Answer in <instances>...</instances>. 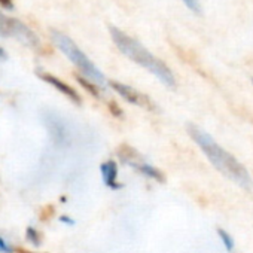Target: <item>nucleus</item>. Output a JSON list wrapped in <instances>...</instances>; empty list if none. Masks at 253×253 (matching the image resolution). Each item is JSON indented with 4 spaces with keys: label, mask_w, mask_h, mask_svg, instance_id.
<instances>
[{
    "label": "nucleus",
    "mask_w": 253,
    "mask_h": 253,
    "mask_svg": "<svg viewBox=\"0 0 253 253\" xmlns=\"http://www.w3.org/2000/svg\"><path fill=\"white\" fill-rule=\"evenodd\" d=\"M217 234H219V237H220V240H222V243H223L225 249H226L229 253H232V250H234L235 244H234V238L231 237V234H228L225 229H220V228H217Z\"/></svg>",
    "instance_id": "9d476101"
},
{
    "label": "nucleus",
    "mask_w": 253,
    "mask_h": 253,
    "mask_svg": "<svg viewBox=\"0 0 253 253\" xmlns=\"http://www.w3.org/2000/svg\"><path fill=\"white\" fill-rule=\"evenodd\" d=\"M188 133L219 173H222L226 179L237 183L246 191H250L253 188V179L246 167L229 152H226L219 143H216L210 134L192 124L188 125Z\"/></svg>",
    "instance_id": "f257e3e1"
},
{
    "label": "nucleus",
    "mask_w": 253,
    "mask_h": 253,
    "mask_svg": "<svg viewBox=\"0 0 253 253\" xmlns=\"http://www.w3.org/2000/svg\"><path fill=\"white\" fill-rule=\"evenodd\" d=\"M183 3H185L191 11H194L195 14H200V12H201V9H200V2H198V0H183Z\"/></svg>",
    "instance_id": "f8f14e48"
},
{
    "label": "nucleus",
    "mask_w": 253,
    "mask_h": 253,
    "mask_svg": "<svg viewBox=\"0 0 253 253\" xmlns=\"http://www.w3.org/2000/svg\"><path fill=\"white\" fill-rule=\"evenodd\" d=\"M51 38H52L54 45L81 70L84 78L89 79L97 86H104V84H106L104 75L100 72V69L85 55V52H82V49L69 36L52 30Z\"/></svg>",
    "instance_id": "7ed1b4c3"
},
{
    "label": "nucleus",
    "mask_w": 253,
    "mask_h": 253,
    "mask_svg": "<svg viewBox=\"0 0 253 253\" xmlns=\"http://www.w3.org/2000/svg\"><path fill=\"white\" fill-rule=\"evenodd\" d=\"M0 252L2 253H12V249H11V246L0 237Z\"/></svg>",
    "instance_id": "ddd939ff"
},
{
    "label": "nucleus",
    "mask_w": 253,
    "mask_h": 253,
    "mask_svg": "<svg viewBox=\"0 0 253 253\" xmlns=\"http://www.w3.org/2000/svg\"><path fill=\"white\" fill-rule=\"evenodd\" d=\"M134 169H136L137 171H140L142 174H145L146 177H151V179H154V180H157V182H160V183L166 182V176H164L157 167H154V166H151V164H148V163L140 161V163H137V164L134 166Z\"/></svg>",
    "instance_id": "6e6552de"
},
{
    "label": "nucleus",
    "mask_w": 253,
    "mask_h": 253,
    "mask_svg": "<svg viewBox=\"0 0 253 253\" xmlns=\"http://www.w3.org/2000/svg\"><path fill=\"white\" fill-rule=\"evenodd\" d=\"M100 171H101V177H103V183L113 191H118L122 188L121 183H118V164L113 160H109L106 163H103L100 166Z\"/></svg>",
    "instance_id": "0eeeda50"
},
{
    "label": "nucleus",
    "mask_w": 253,
    "mask_h": 253,
    "mask_svg": "<svg viewBox=\"0 0 253 253\" xmlns=\"http://www.w3.org/2000/svg\"><path fill=\"white\" fill-rule=\"evenodd\" d=\"M0 38H14L33 49L41 48L38 36L26 24H23L20 20L9 18L2 12H0Z\"/></svg>",
    "instance_id": "20e7f679"
},
{
    "label": "nucleus",
    "mask_w": 253,
    "mask_h": 253,
    "mask_svg": "<svg viewBox=\"0 0 253 253\" xmlns=\"http://www.w3.org/2000/svg\"><path fill=\"white\" fill-rule=\"evenodd\" d=\"M0 6L11 11V9H14V2L12 0H0Z\"/></svg>",
    "instance_id": "2eb2a0df"
},
{
    "label": "nucleus",
    "mask_w": 253,
    "mask_h": 253,
    "mask_svg": "<svg viewBox=\"0 0 253 253\" xmlns=\"http://www.w3.org/2000/svg\"><path fill=\"white\" fill-rule=\"evenodd\" d=\"M8 58V54L3 48H0V60H6Z\"/></svg>",
    "instance_id": "f3484780"
},
{
    "label": "nucleus",
    "mask_w": 253,
    "mask_h": 253,
    "mask_svg": "<svg viewBox=\"0 0 253 253\" xmlns=\"http://www.w3.org/2000/svg\"><path fill=\"white\" fill-rule=\"evenodd\" d=\"M109 110H110L116 118L122 116V112L119 110V107H118V106H116V103H113V101H112V103H109Z\"/></svg>",
    "instance_id": "4468645a"
},
{
    "label": "nucleus",
    "mask_w": 253,
    "mask_h": 253,
    "mask_svg": "<svg viewBox=\"0 0 253 253\" xmlns=\"http://www.w3.org/2000/svg\"><path fill=\"white\" fill-rule=\"evenodd\" d=\"M26 238H27L32 244H35V246H41V244H42V241H41V234H39L38 229H35L33 226H29V228L26 229Z\"/></svg>",
    "instance_id": "9b49d317"
},
{
    "label": "nucleus",
    "mask_w": 253,
    "mask_h": 253,
    "mask_svg": "<svg viewBox=\"0 0 253 253\" xmlns=\"http://www.w3.org/2000/svg\"><path fill=\"white\" fill-rule=\"evenodd\" d=\"M18 253H33V252H27V250H21V249H20Z\"/></svg>",
    "instance_id": "a211bd4d"
},
{
    "label": "nucleus",
    "mask_w": 253,
    "mask_h": 253,
    "mask_svg": "<svg viewBox=\"0 0 253 253\" xmlns=\"http://www.w3.org/2000/svg\"><path fill=\"white\" fill-rule=\"evenodd\" d=\"M39 78L42 81H45L46 84H49L51 86H54L55 89H58L61 94H64L69 100H72L75 104L81 106L82 104V98L81 95L78 94V91L75 88H72L70 85H67L66 82H63L61 79L55 78L54 75H49V73H43V72H39Z\"/></svg>",
    "instance_id": "423d86ee"
},
{
    "label": "nucleus",
    "mask_w": 253,
    "mask_h": 253,
    "mask_svg": "<svg viewBox=\"0 0 253 253\" xmlns=\"http://www.w3.org/2000/svg\"><path fill=\"white\" fill-rule=\"evenodd\" d=\"M60 220H61L63 223H67V225H75V220L70 219V217H67V216H61Z\"/></svg>",
    "instance_id": "dca6fc26"
},
{
    "label": "nucleus",
    "mask_w": 253,
    "mask_h": 253,
    "mask_svg": "<svg viewBox=\"0 0 253 253\" xmlns=\"http://www.w3.org/2000/svg\"><path fill=\"white\" fill-rule=\"evenodd\" d=\"M76 81L91 94V95H94V97H100V91H98V86L94 84V82H91L89 79H86V78H84V76H76Z\"/></svg>",
    "instance_id": "1a4fd4ad"
},
{
    "label": "nucleus",
    "mask_w": 253,
    "mask_h": 253,
    "mask_svg": "<svg viewBox=\"0 0 253 253\" xmlns=\"http://www.w3.org/2000/svg\"><path fill=\"white\" fill-rule=\"evenodd\" d=\"M109 85L113 91H116L125 101H128L131 104H136V106H140V107H149L152 109V103L151 100L143 95L142 92H139L137 89H134L133 86L130 85H125V84H121L118 81H109Z\"/></svg>",
    "instance_id": "39448f33"
},
{
    "label": "nucleus",
    "mask_w": 253,
    "mask_h": 253,
    "mask_svg": "<svg viewBox=\"0 0 253 253\" xmlns=\"http://www.w3.org/2000/svg\"><path fill=\"white\" fill-rule=\"evenodd\" d=\"M110 35H112V39H113L116 48L125 57H128L130 60H133L139 66H142L146 70H149L164 85H167L170 88L176 86L174 75L169 69V66L164 61H161L160 58H157L152 52H149L139 41H136L134 38L128 36L126 33H124L122 30H119L116 27H110Z\"/></svg>",
    "instance_id": "f03ea898"
}]
</instances>
